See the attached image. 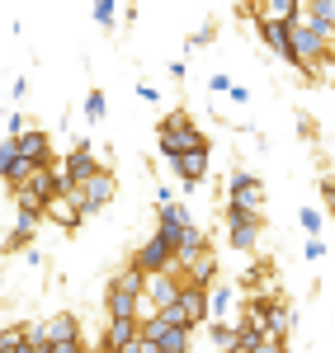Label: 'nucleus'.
Segmentation results:
<instances>
[{
    "mask_svg": "<svg viewBox=\"0 0 335 353\" xmlns=\"http://www.w3.org/2000/svg\"><path fill=\"white\" fill-rule=\"evenodd\" d=\"M142 292H146V273L128 264V269H118L104 283V311L113 321H142L146 316V297Z\"/></svg>",
    "mask_w": 335,
    "mask_h": 353,
    "instance_id": "f257e3e1",
    "label": "nucleus"
},
{
    "mask_svg": "<svg viewBox=\"0 0 335 353\" xmlns=\"http://www.w3.org/2000/svg\"><path fill=\"white\" fill-rule=\"evenodd\" d=\"M156 151L170 161V156H184V151H213V141H208V132H198V123L184 109H175L156 123Z\"/></svg>",
    "mask_w": 335,
    "mask_h": 353,
    "instance_id": "f03ea898",
    "label": "nucleus"
},
{
    "mask_svg": "<svg viewBox=\"0 0 335 353\" xmlns=\"http://www.w3.org/2000/svg\"><path fill=\"white\" fill-rule=\"evenodd\" d=\"M175 245H180V231L156 226V231L133 250V269H142V273H175Z\"/></svg>",
    "mask_w": 335,
    "mask_h": 353,
    "instance_id": "7ed1b4c3",
    "label": "nucleus"
},
{
    "mask_svg": "<svg viewBox=\"0 0 335 353\" xmlns=\"http://www.w3.org/2000/svg\"><path fill=\"white\" fill-rule=\"evenodd\" d=\"M227 245H231V250H241V254H251L255 245H260V212H255V208H241V203H231V198H227Z\"/></svg>",
    "mask_w": 335,
    "mask_h": 353,
    "instance_id": "20e7f679",
    "label": "nucleus"
},
{
    "mask_svg": "<svg viewBox=\"0 0 335 353\" xmlns=\"http://www.w3.org/2000/svg\"><path fill=\"white\" fill-rule=\"evenodd\" d=\"M71 198H76V208H81L85 217H95V212H104L113 198H118V174H113L109 165H104V170H99L95 179H85V184L71 193Z\"/></svg>",
    "mask_w": 335,
    "mask_h": 353,
    "instance_id": "39448f33",
    "label": "nucleus"
},
{
    "mask_svg": "<svg viewBox=\"0 0 335 353\" xmlns=\"http://www.w3.org/2000/svg\"><path fill=\"white\" fill-rule=\"evenodd\" d=\"M99 170H104V165L95 161V146H90V141H76V146H71V156L61 161V174H66V184H71V193L81 189L85 179H95Z\"/></svg>",
    "mask_w": 335,
    "mask_h": 353,
    "instance_id": "423d86ee",
    "label": "nucleus"
},
{
    "mask_svg": "<svg viewBox=\"0 0 335 353\" xmlns=\"http://www.w3.org/2000/svg\"><path fill=\"white\" fill-rule=\"evenodd\" d=\"M180 292H184V278L180 273H146V311H166V306H175L180 301Z\"/></svg>",
    "mask_w": 335,
    "mask_h": 353,
    "instance_id": "0eeeda50",
    "label": "nucleus"
},
{
    "mask_svg": "<svg viewBox=\"0 0 335 353\" xmlns=\"http://www.w3.org/2000/svg\"><path fill=\"white\" fill-rule=\"evenodd\" d=\"M236 306H241V288H236V283H213V288H208V321L236 325V321H241Z\"/></svg>",
    "mask_w": 335,
    "mask_h": 353,
    "instance_id": "6e6552de",
    "label": "nucleus"
},
{
    "mask_svg": "<svg viewBox=\"0 0 335 353\" xmlns=\"http://www.w3.org/2000/svg\"><path fill=\"white\" fill-rule=\"evenodd\" d=\"M43 221H52L61 236H71V231L85 221V212L76 208V198H71V193H57V198H48V203H43Z\"/></svg>",
    "mask_w": 335,
    "mask_h": 353,
    "instance_id": "1a4fd4ad",
    "label": "nucleus"
},
{
    "mask_svg": "<svg viewBox=\"0 0 335 353\" xmlns=\"http://www.w3.org/2000/svg\"><path fill=\"white\" fill-rule=\"evenodd\" d=\"M0 179H5V189H19V184L33 179V165L19 156L15 137H5V141H0Z\"/></svg>",
    "mask_w": 335,
    "mask_h": 353,
    "instance_id": "9d476101",
    "label": "nucleus"
},
{
    "mask_svg": "<svg viewBox=\"0 0 335 353\" xmlns=\"http://www.w3.org/2000/svg\"><path fill=\"white\" fill-rule=\"evenodd\" d=\"M227 198L231 203H241V208H265V184L255 179L251 170H231V179H227Z\"/></svg>",
    "mask_w": 335,
    "mask_h": 353,
    "instance_id": "9b49d317",
    "label": "nucleus"
},
{
    "mask_svg": "<svg viewBox=\"0 0 335 353\" xmlns=\"http://www.w3.org/2000/svg\"><path fill=\"white\" fill-rule=\"evenodd\" d=\"M170 170L180 174V184L194 193L203 189V179H208V151H184V156H170Z\"/></svg>",
    "mask_w": 335,
    "mask_h": 353,
    "instance_id": "f8f14e48",
    "label": "nucleus"
},
{
    "mask_svg": "<svg viewBox=\"0 0 335 353\" xmlns=\"http://www.w3.org/2000/svg\"><path fill=\"white\" fill-rule=\"evenodd\" d=\"M203 250H208V231H203L198 221H189V226L180 231V245H175V273L189 269V264H194Z\"/></svg>",
    "mask_w": 335,
    "mask_h": 353,
    "instance_id": "ddd939ff",
    "label": "nucleus"
},
{
    "mask_svg": "<svg viewBox=\"0 0 335 353\" xmlns=\"http://www.w3.org/2000/svg\"><path fill=\"white\" fill-rule=\"evenodd\" d=\"M15 146H19V156H24L33 170H38V165H52V137L38 132V128H28L24 137H15Z\"/></svg>",
    "mask_w": 335,
    "mask_h": 353,
    "instance_id": "4468645a",
    "label": "nucleus"
},
{
    "mask_svg": "<svg viewBox=\"0 0 335 353\" xmlns=\"http://www.w3.org/2000/svg\"><path fill=\"white\" fill-rule=\"evenodd\" d=\"M28 189L38 193V198H43V203H48V198H57V193H71V184H66V174H61V165H38V170H33V179H28Z\"/></svg>",
    "mask_w": 335,
    "mask_h": 353,
    "instance_id": "2eb2a0df",
    "label": "nucleus"
},
{
    "mask_svg": "<svg viewBox=\"0 0 335 353\" xmlns=\"http://www.w3.org/2000/svg\"><path fill=\"white\" fill-rule=\"evenodd\" d=\"M255 33H260V43H265L269 52L283 57V61L293 66V38H288V24H274V19H255Z\"/></svg>",
    "mask_w": 335,
    "mask_h": 353,
    "instance_id": "dca6fc26",
    "label": "nucleus"
},
{
    "mask_svg": "<svg viewBox=\"0 0 335 353\" xmlns=\"http://www.w3.org/2000/svg\"><path fill=\"white\" fill-rule=\"evenodd\" d=\"M133 339H142V321H113L104 325V339H99V353H118L123 344H133Z\"/></svg>",
    "mask_w": 335,
    "mask_h": 353,
    "instance_id": "f3484780",
    "label": "nucleus"
},
{
    "mask_svg": "<svg viewBox=\"0 0 335 353\" xmlns=\"http://www.w3.org/2000/svg\"><path fill=\"white\" fill-rule=\"evenodd\" d=\"M180 278H184V288H213V283H218V254L203 250L189 269H180Z\"/></svg>",
    "mask_w": 335,
    "mask_h": 353,
    "instance_id": "a211bd4d",
    "label": "nucleus"
},
{
    "mask_svg": "<svg viewBox=\"0 0 335 353\" xmlns=\"http://www.w3.org/2000/svg\"><path fill=\"white\" fill-rule=\"evenodd\" d=\"M180 311H184V321H189V330L208 325V288H184L180 292V301H175Z\"/></svg>",
    "mask_w": 335,
    "mask_h": 353,
    "instance_id": "6ab92c4d",
    "label": "nucleus"
},
{
    "mask_svg": "<svg viewBox=\"0 0 335 353\" xmlns=\"http://www.w3.org/2000/svg\"><path fill=\"white\" fill-rule=\"evenodd\" d=\"M48 344H85V339H81V321H76L71 311L48 316Z\"/></svg>",
    "mask_w": 335,
    "mask_h": 353,
    "instance_id": "aec40b11",
    "label": "nucleus"
},
{
    "mask_svg": "<svg viewBox=\"0 0 335 353\" xmlns=\"http://www.w3.org/2000/svg\"><path fill=\"white\" fill-rule=\"evenodd\" d=\"M146 344H156V353H194V330L170 325L166 334H156V339H146Z\"/></svg>",
    "mask_w": 335,
    "mask_h": 353,
    "instance_id": "412c9836",
    "label": "nucleus"
},
{
    "mask_svg": "<svg viewBox=\"0 0 335 353\" xmlns=\"http://www.w3.org/2000/svg\"><path fill=\"white\" fill-rule=\"evenodd\" d=\"M189 208L180 203V198H170V203H156V226H170V231H184L189 226Z\"/></svg>",
    "mask_w": 335,
    "mask_h": 353,
    "instance_id": "4be33fe9",
    "label": "nucleus"
},
{
    "mask_svg": "<svg viewBox=\"0 0 335 353\" xmlns=\"http://www.w3.org/2000/svg\"><path fill=\"white\" fill-rule=\"evenodd\" d=\"M279 311H283V301L269 297V292H255V297L246 301V316H251V321H260V330H265V321H274Z\"/></svg>",
    "mask_w": 335,
    "mask_h": 353,
    "instance_id": "5701e85b",
    "label": "nucleus"
},
{
    "mask_svg": "<svg viewBox=\"0 0 335 353\" xmlns=\"http://www.w3.org/2000/svg\"><path fill=\"white\" fill-rule=\"evenodd\" d=\"M260 339H265V330H260V321H251V316H241V321H236V353H255V349H260Z\"/></svg>",
    "mask_w": 335,
    "mask_h": 353,
    "instance_id": "b1692460",
    "label": "nucleus"
},
{
    "mask_svg": "<svg viewBox=\"0 0 335 353\" xmlns=\"http://www.w3.org/2000/svg\"><path fill=\"white\" fill-rule=\"evenodd\" d=\"M208 339L218 353H236V325H227V321H208Z\"/></svg>",
    "mask_w": 335,
    "mask_h": 353,
    "instance_id": "393cba45",
    "label": "nucleus"
},
{
    "mask_svg": "<svg viewBox=\"0 0 335 353\" xmlns=\"http://www.w3.org/2000/svg\"><path fill=\"white\" fill-rule=\"evenodd\" d=\"M81 113H85V123H90V128H95V123H104V113H109L104 90H90V94H85V104H81Z\"/></svg>",
    "mask_w": 335,
    "mask_h": 353,
    "instance_id": "a878e982",
    "label": "nucleus"
},
{
    "mask_svg": "<svg viewBox=\"0 0 335 353\" xmlns=\"http://www.w3.org/2000/svg\"><path fill=\"white\" fill-rule=\"evenodd\" d=\"M28 245H33V231L10 226V236H5V245H0V254H19V250H28Z\"/></svg>",
    "mask_w": 335,
    "mask_h": 353,
    "instance_id": "bb28decb",
    "label": "nucleus"
},
{
    "mask_svg": "<svg viewBox=\"0 0 335 353\" xmlns=\"http://www.w3.org/2000/svg\"><path fill=\"white\" fill-rule=\"evenodd\" d=\"M113 14H118V0H95V14H90V19H95V24H99L104 33H109V28L118 24Z\"/></svg>",
    "mask_w": 335,
    "mask_h": 353,
    "instance_id": "cd10ccee",
    "label": "nucleus"
},
{
    "mask_svg": "<svg viewBox=\"0 0 335 353\" xmlns=\"http://www.w3.org/2000/svg\"><path fill=\"white\" fill-rule=\"evenodd\" d=\"M298 221H303V231H307V236H321L326 212H321V208H303V212H298Z\"/></svg>",
    "mask_w": 335,
    "mask_h": 353,
    "instance_id": "c85d7f7f",
    "label": "nucleus"
},
{
    "mask_svg": "<svg viewBox=\"0 0 335 353\" xmlns=\"http://www.w3.org/2000/svg\"><path fill=\"white\" fill-rule=\"evenodd\" d=\"M303 10L316 14V19H326V24L335 28V0H303Z\"/></svg>",
    "mask_w": 335,
    "mask_h": 353,
    "instance_id": "c756f323",
    "label": "nucleus"
},
{
    "mask_svg": "<svg viewBox=\"0 0 335 353\" xmlns=\"http://www.w3.org/2000/svg\"><path fill=\"white\" fill-rule=\"evenodd\" d=\"M213 38H218V24H203V28H194V33H189V43H184V48H189V52H198V48H208Z\"/></svg>",
    "mask_w": 335,
    "mask_h": 353,
    "instance_id": "7c9ffc66",
    "label": "nucleus"
},
{
    "mask_svg": "<svg viewBox=\"0 0 335 353\" xmlns=\"http://www.w3.org/2000/svg\"><path fill=\"white\" fill-rule=\"evenodd\" d=\"M303 259H307V264H321V259H326V241H321V236H307V245H303Z\"/></svg>",
    "mask_w": 335,
    "mask_h": 353,
    "instance_id": "2f4dec72",
    "label": "nucleus"
},
{
    "mask_svg": "<svg viewBox=\"0 0 335 353\" xmlns=\"http://www.w3.org/2000/svg\"><path fill=\"white\" fill-rule=\"evenodd\" d=\"M24 132H28V118H24L19 109H15L10 118H5V137H24Z\"/></svg>",
    "mask_w": 335,
    "mask_h": 353,
    "instance_id": "473e14b6",
    "label": "nucleus"
},
{
    "mask_svg": "<svg viewBox=\"0 0 335 353\" xmlns=\"http://www.w3.org/2000/svg\"><path fill=\"white\" fill-rule=\"evenodd\" d=\"M24 94H28V76H15V81H10V94H5V99L24 104Z\"/></svg>",
    "mask_w": 335,
    "mask_h": 353,
    "instance_id": "72a5a7b5",
    "label": "nucleus"
},
{
    "mask_svg": "<svg viewBox=\"0 0 335 353\" xmlns=\"http://www.w3.org/2000/svg\"><path fill=\"white\" fill-rule=\"evenodd\" d=\"M255 353H288V339H269V334H265V339H260V349Z\"/></svg>",
    "mask_w": 335,
    "mask_h": 353,
    "instance_id": "f704fd0d",
    "label": "nucleus"
},
{
    "mask_svg": "<svg viewBox=\"0 0 335 353\" xmlns=\"http://www.w3.org/2000/svg\"><path fill=\"white\" fill-rule=\"evenodd\" d=\"M208 90H213V94H227V90H231V76H222V71L208 76Z\"/></svg>",
    "mask_w": 335,
    "mask_h": 353,
    "instance_id": "c9c22d12",
    "label": "nucleus"
},
{
    "mask_svg": "<svg viewBox=\"0 0 335 353\" xmlns=\"http://www.w3.org/2000/svg\"><path fill=\"white\" fill-rule=\"evenodd\" d=\"M137 99H142V104H156V99H161V90H156V85H146V81H142V85H137Z\"/></svg>",
    "mask_w": 335,
    "mask_h": 353,
    "instance_id": "e433bc0d",
    "label": "nucleus"
},
{
    "mask_svg": "<svg viewBox=\"0 0 335 353\" xmlns=\"http://www.w3.org/2000/svg\"><path fill=\"white\" fill-rule=\"evenodd\" d=\"M321 198H326V208L335 212V179H321Z\"/></svg>",
    "mask_w": 335,
    "mask_h": 353,
    "instance_id": "4c0bfd02",
    "label": "nucleus"
},
{
    "mask_svg": "<svg viewBox=\"0 0 335 353\" xmlns=\"http://www.w3.org/2000/svg\"><path fill=\"white\" fill-rule=\"evenodd\" d=\"M298 128H303V137L316 132V123H312V113H298Z\"/></svg>",
    "mask_w": 335,
    "mask_h": 353,
    "instance_id": "58836bf2",
    "label": "nucleus"
},
{
    "mask_svg": "<svg viewBox=\"0 0 335 353\" xmlns=\"http://www.w3.org/2000/svg\"><path fill=\"white\" fill-rule=\"evenodd\" d=\"M48 353H85V344H52Z\"/></svg>",
    "mask_w": 335,
    "mask_h": 353,
    "instance_id": "ea45409f",
    "label": "nucleus"
},
{
    "mask_svg": "<svg viewBox=\"0 0 335 353\" xmlns=\"http://www.w3.org/2000/svg\"><path fill=\"white\" fill-rule=\"evenodd\" d=\"M0 330H5V321H0Z\"/></svg>",
    "mask_w": 335,
    "mask_h": 353,
    "instance_id": "a19ab883",
    "label": "nucleus"
},
{
    "mask_svg": "<svg viewBox=\"0 0 335 353\" xmlns=\"http://www.w3.org/2000/svg\"><path fill=\"white\" fill-rule=\"evenodd\" d=\"M331 57H335V48H331Z\"/></svg>",
    "mask_w": 335,
    "mask_h": 353,
    "instance_id": "79ce46f5",
    "label": "nucleus"
},
{
    "mask_svg": "<svg viewBox=\"0 0 335 353\" xmlns=\"http://www.w3.org/2000/svg\"><path fill=\"white\" fill-rule=\"evenodd\" d=\"M85 353H90V349H85Z\"/></svg>",
    "mask_w": 335,
    "mask_h": 353,
    "instance_id": "37998d69",
    "label": "nucleus"
}]
</instances>
